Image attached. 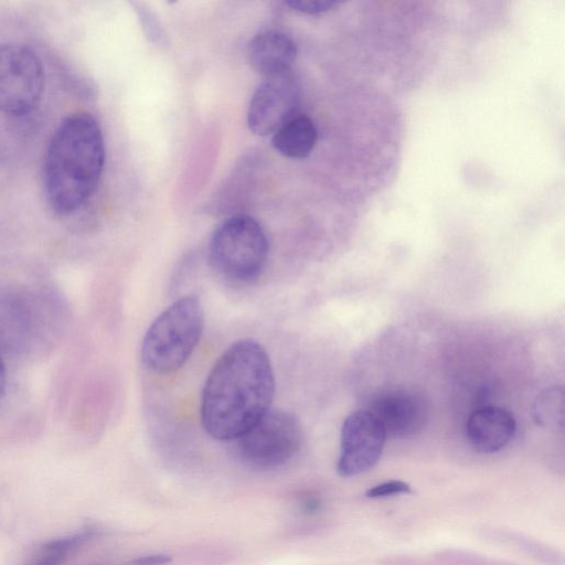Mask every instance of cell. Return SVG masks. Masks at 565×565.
Instances as JSON below:
<instances>
[{
  "instance_id": "obj_1",
  "label": "cell",
  "mask_w": 565,
  "mask_h": 565,
  "mask_svg": "<svg viewBox=\"0 0 565 565\" xmlns=\"http://www.w3.org/2000/svg\"><path fill=\"white\" fill-rule=\"evenodd\" d=\"M275 375L265 348L255 340L232 343L212 366L201 397L204 430L218 440L237 439L270 408Z\"/></svg>"
},
{
  "instance_id": "obj_2",
  "label": "cell",
  "mask_w": 565,
  "mask_h": 565,
  "mask_svg": "<svg viewBox=\"0 0 565 565\" xmlns=\"http://www.w3.org/2000/svg\"><path fill=\"white\" fill-rule=\"evenodd\" d=\"M105 163V142L98 121L88 113L64 118L53 132L43 161L42 179L47 204L70 215L94 194Z\"/></svg>"
},
{
  "instance_id": "obj_3",
  "label": "cell",
  "mask_w": 565,
  "mask_h": 565,
  "mask_svg": "<svg viewBox=\"0 0 565 565\" xmlns=\"http://www.w3.org/2000/svg\"><path fill=\"white\" fill-rule=\"evenodd\" d=\"M204 328V311L195 295L173 301L149 326L141 342V360L158 374L173 373L196 348Z\"/></svg>"
},
{
  "instance_id": "obj_4",
  "label": "cell",
  "mask_w": 565,
  "mask_h": 565,
  "mask_svg": "<svg viewBox=\"0 0 565 565\" xmlns=\"http://www.w3.org/2000/svg\"><path fill=\"white\" fill-rule=\"evenodd\" d=\"M268 257V239L262 225L252 216L236 214L224 220L213 232L209 259L224 279L237 285L255 281Z\"/></svg>"
},
{
  "instance_id": "obj_5",
  "label": "cell",
  "mask_w": 565,
  "mask_h": 565,
  "mask_svg": "<svg viewBox=\"0 0 565 565\" xmlns=\"http://www.w3.org/2000/svg\"><path fill=\"white\" fill-rule=\"evenodd\" d=\"M52 303L45 295L28 289L0 291V353L23 355L49 337Z\"/></svg>"
},
{
  "instance_id": "obj_6",
  "label": "cell",
  "mask_w": 565,
  "mask_h": 565,
  "mask_svg": "<svg viewBox=\"0 0 565 565\" xmlns=\"http://www.w3.org/2000/svg\"><path fill=\"white\" fill-rule=\"evenodd\" d=\"M235 440L241 458L248 466L273 469L285 465L297 454L302 431L294 414L269 408Z\"/></svg>"
},
{
  "instance_id": "obj_7",
  "label": "cell",
  "mask_w": 565,
  "mask_h": 565,
  "mask_svg": "<svg viewBox=\"0 0 565 565\" xmlns=\"http://www.w3.org/2000/svg\"><path fill=\"white\" fill-rule=\"evenodd\" d=\"M44 71L38 54L20 43L0 44V111L14 117L32 113L44 90Z\"/></svg>"
},
{
  "instance_id": "obj_8",
  "label": "cell",
  "mask_w": 565,
  "mask_h": 565,
  "mask_svg": "<svg viewBox=\"0 0 565 565\" xmlns=\"http://www.w3.org/2000/svg\"><path fill=\"white\" fill-rule=\"evenodd\" d=\"M299 83L291 71L264 77L247 109V126L257 136L271 135L298 114Z\"/></svg>"
},
{
  "instance_id": "obj_9",
  "label": "cell",
  "mask_w": 565,
  "mask_h": 565,
  "mask_svg": "<svg viewBox=\"0 0 565 565\" xmlns=\"http://www.w3.org/2000/svg\"><path fill=\"white\" fill-rule=\"evenodd\" d=\"M386 437L383 426L370 411L351 413L341 428L338 473L350 478L373 468L381 458Z\"/></svg>"
},
{
  "instance_id": "obj_10",
  "label": "cell",
  "mask_w": 565,
  "mask_h": 565,
  "mask_svg": "<svg viewBox=\"0 0 565 565\" xmlns=\"http://www.w3.org/2000/svg\"><path fill=\"white\" fill-rule=\"evenodd\" d=\"M369 411L379 419L386 436L394 438L417 435L429 416L426 397L408 388L392 390L379 395Z\"/></svg>"
},
{
  "instance_id": "obj_11",
  "label": "cell",
  "mask_w": 565,
  "mask_h": 565,
  "mask_svg": "<svg viewBox=\"0 0 565 565\" xmlns=\"http://www.w3.org/2000/svg\"><path fill=\"white\" fill-rule=\"evenodd\" d=\"M515 428V419L508 409L500 406H482L468 417L466 435L476 450L493 454L510 443Z\"/></svg>"
},
{
  "instance_id": "obj_12",
  "label": "cell",
  "mask_w": 565,
  "mask_h": 565,
  "mask_svg": "<svg viewBox=\"0 0 565 565\" xmlns=\"http://www.w3.org/2000/svg\"><path fill=\"white\" fill-rule=\"evenodd\" d=\"M250 66L264 77L291 71L297 45L285 32L266 30L256 34L247 47Z\"/></svg>"
},
{
  "instance_id": "obj_13",
  "label": "cell",
  "mask_w": 565,
  "mask_h": 565,
  "mask_svg": "<svg viewBox=\"0 0 565 565\" xmlns=\"http://www.w3.org/2000/svg\"><path fill=\"white\" fill-rule=\"evenodd\" d=\"M318 131L306 115L297 114L273 134L271 143L277 152L290 159H303L313 150Z\"/></svg>"
},
{
  "instance_id": "obj_14",
  "label": "cell",
  "mask_w": 565,
  "mask_h": 565,
  "mask_svg": "<svg viewBox=\"0 0 565 565\" xmlns=\"http://www.w3.org/2000/svg\"><path fill=\"white\" fill-rule=\"evenodd\" d=\"M87 537L78 534L50 541L34 552L28 565H64Z\"/></svg>"
},
{
  "instance_id": "obj_15",
  "label": "cell",
  "mask_w": 565,
  "mask_h": 565,
  "mask_svg": "<svg viewBox=\"0 0 565 565\" xmlns=\"http://www.w3.org/2000/svg\"><path fill=\"white\" fill-rule=\"evenodd\" d=\"M534 416L542 426L563 427L564 395L561 387L548 388L537 397Z\"/></svg>"
},
{
  "instance_id": "obj_16",
  "label": "cell",
  "mask_w": 565,
  "mask_h": 565,
  "mask_svg": "<svg viewBox=\"0 0 565 565\" xmlns=\"http://www.w3.org/2000/svg\"><path fill=\"white\" fill-rule=\"evenodd\" d=\"M340 2L335 0H288L286 4L295 11L306 14H319L327 12Z\"/></svg>"
},
{
  "instance_id": "obj_17",
  "label": "cell",
  "mask_w": 565,
  "mask_h": 565,
  "mask_svg": "<svg viewBox=\"0 0 565 565\" xmlns=\"http://www.w3.org/2000/svg\"><path fill=\"white\" fill-rule=\"evenodd\" d=\"M411 486L402 480H390L370 488L365 495L367 498H385L396 494L409 493Z\"/></svg>"
},
{
  "instance_id": "obj_18",
  "label": "cell",
  "mask_w": 565,
  "mask_h": 565,
  "mask_svg": "<svg viewBox=\"0 0 565 565\" xmlns=\"http://www.w3.org/2000/svg\"><path fill=\"white\" fill-rule=\"evenodd\" d=\"M7 387V370L3 355L0 353V399L2 398Z\"/></svg>"
}]
</instances>
